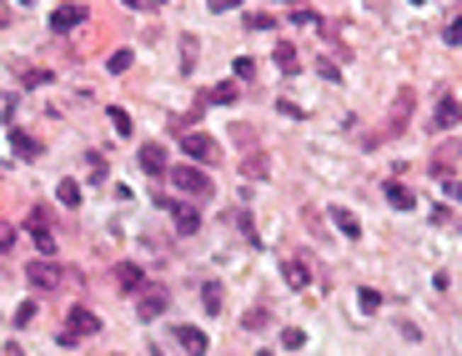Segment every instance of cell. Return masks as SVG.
I'll return each instance as SVG.
<instances>
[{"mask_svg": "<svg viewBox=\"0 0 462 356\" xmlns=\"http://www.w3.org/2000/svg\"><path fill=\"white\" fill-rule=\"evenodd\" d=\"M457 121H462V105H457L452 96H442V101H437V110H432V131H452Z\"/></svg>", "mask_w": 462, "mask_h": 356, "instance_id": "obj_8", "label": "cell"}, {"mask_svg": "<svg viewBox=\"0 0 462 356\" xmlns=\"http://www.w3.org/2000/svg\"><path fill=\"white\" fill-rule=\"evenodd\" d=\"M211 16H226V11H242V0H206Z\"/></svg>", "mask_w": 462, "mask_h": 356, "instance_id": "obj_30", "label": "cell"}, {"mask_svg": "<svg viewBox=\"0 0 462 356\" xmlns=\"http://www.w3.org/2000/svg\"><path fill=\"white\" fill-rule=\"evenodd\" d=\"M412 91H397V101H392V121H387V136H402L407 131V115H412Z\"/></svg>", "mask_w": 462, "mask_h": 356, "instance_id": "obj_5", "label": "cell"}, {"mask_svg": "<svg viewBox=\"0 0 462 356\" xmlns=\"http://www.w3.org/2000/svg\"><path fill=\"white\" fill-rule=\"evenodd\" d=\"M242 176H247V181H261V176H266V161H261V156H247V161H242Z\"/></svg>", "mask_w": 462, "mask_h": 356, "instance_id": "obj_24", "label": "cell"}, {"mask_svg": "<svg viewBox=\"0 0 462 356\" xmlns=\"http://www.w3.org/2000/svg\"><path fill=\"white\" fill-rule=\"evenodd\" d=\"M136 161H141V171H146V176H166V171H171V166H166V146H156V141H146Z\"/></svg>", "mask_w": 462, "mask_h": 356, "instance_id": "obj_7", "label": "cell"}, {"mask_svg": "<svg viewBox=\"0 0 462 356\" xmlns=\"http://www.w3.org/2000/svg\"><path fill=\"white\" fill-rule=\"evenodd\" d=\"M11 146H16V156H26V161H35V151H40V146H35L26 131H16V136H11Z\"/></svg>", "mask_w": 462, "mask_h": 356, "instance_id": "obj_21", "label": "cell"}, {"mask_svg": "<svg viewBox=\"0 0 462 356\" xmlns=\"http://www.w3.org/2000/svg\"><path fill=\"white\" fill-rule=\"evenodd\" d=\"M166 302H171V291H166V286H146V291H141V316H146V321H151V316H161V311H166Z\"/></svg>", "mask_w": 462, "mask_h": 356, "instance_id": "obj_9", "label": "cell"}, {"mask_svg": "<svg viewBox=\"0 0 462 356\" xmlns=\"http://www.w3.org/2000/svg\"><path fill=\"white\" fill-rule=\"evenodd\" d=\"M30 316H35V306H30V302H26V306H16V316H11V321H16V326H26V321H30Z\"/></svg>", "mask_w": 462, "mask_h": 356, "instance_id": "obj_34", "label": "cell"}, {"mask_svg": "<svg viewBox=\"0 0 462 356\" xmlns=\"http://www.w3.org/2000/svg\"><path fill=\"white\" fill-rule=\"evenodd\" d=\"M281 346H286V351H302V346H307V331H302V326H286V331H281Z\"/></svg>", "mask_w": 462, "mask_h": 356, "instance_id": "obj_22", "label": "cell"}, {"mask_svg": "<svg viewBox=\"0 0 462 356\" xmlns=\"http://www.w3.org/2000/svg\"><path fill=\"white\" fill-rule=\"evenodd\" d=\"M0 356H26V351H21V346H6V351H0Z\"/></svg>", "mask_w": 462, "mask_h": 356, "instance_id": "obj_38", "label": "cell"}, {"mask_svg": "<svg viewBox=\"0 0 462 356\" xmlns=\"http://www.w3.org/2000/svg\"><path fill=\"white\" fill-rule=\"evenodd\" d=\"M261 356H266V351H261Z\"/></svg>", "mask_w": 462, "mask_h": 356, "instance_id": "obj_40", "label": "cell"}, {"mask_svg": "<svg viewBox=\"0 0 462 356\" xmlns=\"http://www.w3.org/2000/svg\"><path fill=\"white\" fill-rule=\"evenodd\" d=\"M276 25V16H266V11H252L247 16V30H271Z\"/></svg>", "mask_w": 462, "mask_h": 356, "instance_id": "obj_27", "label": "cell"}, {"mask_svg": "<svg viewBox=\"0 0 462 356\" xmlns=\"http://www.w3.org/2000/svg\"><path fill=\"white\" fill-rule=\"evenodd\" d=\"M106 115H111V126H116V131H121V136H131V115H126L121 105H111Z\"/></svg>", "mask_w": 462, "mask_h": 356, "instance_id": "obj_26", "label": "cell"}, {"mask_svg": "<svg viewBox=\"0 0 462 356\" xmlns=\"http://www.w3.org/2000/svg\"><path fill=\"white\" fill-rule=\"evenodd\" d=\"M55 201L76 211V206H81V186H76V181H61V186H55Z\"/></svg>", "mask_w": 462, "mask_h": 356, "instance_id": "obj_20", "label": "cell"}, {"mask_svg": "<svg viewBox=\"0 0 462 356\" xmlns=\"http://www.w3.org/2000/svg\"><path fill=\"white\" fill-rule=\"evenodd\" d=\"M276 66H281L286 76H302V61H297V45H292V40L276 45Z\"/></svg>", "mask_w": 462, "mask_h": 356, "instance_id": "obj_15", "label": "cell"}, {"mask_svg": "<svg viewBox=\"0 0 462 356\" xmlns=\"http://www.w3.org/2000/svg\"><path fill=\"white\" fill-rule=\"evenodd\" d=\"M286 6H297V0H286Z\"/></svg>", "mask_w": 462, "mask_h": 356, "instance_id": "obj_39", "label": "cell"}, {"mask_svg": "<svg viewBox=\"0 0 462 356\" xmlns=\"http://www.w3.org/2000/svg\"><path fill=\"white\" fill-rule=\"evenodd\" d=\"M171 186L176 191H186V196H211V176L201 171V166H171Z\"/></svg>", "mask_w": 462, "mask_h": 356, "instance_id": "obj_1", "label": "cell"}, {"mask_svg": "<svg viewBox=\"0 0 462 356\" xmlns=\"http://www.w3.org/2000/svg\"><path fill=\"white\" fill-rule=\"evenodd\" d=\"M171 211H176V231H181V236H196V231H201V211H196V206H176V201H171Z\"/></svg>", "mask_w": 462, "mask_h": 356, "instance_id": "obj_14", "label": "cell"}, {"mask_svg": "<svg viewBox=\"0 0 462 356\" xmlns=\"http://www.w3.org/2000/svg\"><path fill=\"white\" fill-rule=\"evenodd\" d=\"M176 341L186 356H206V331L201 326H176Z\"/></svg>", "mask_w": 462, "mask_h": 356, "instance_id": "obj_10", "label": "cell"}, {"mask_svg": "<svg viewBox=\"0 0 462 356\" xmlns=\"http://www.w3.org/2000/svg\"><path fill=\"white\" fill-rule=\"evenodd\" d=\"M45 81H50V71H45V66H35V71H26V76H21V86H45Z\"/></svg>", "mask_w": 462, "mask_h": 356, "instance_id": "obj_31", "label": "cell"}, {"mask_svg": "<svg viewBox=\"0 0 462 356\" xmlns=\"http://www.w3.org/2000/svg\"><path fill=\"white\" fill-rule=\"evenodd\" d=\"M357 306H362L367 316H372V311H382V291H372V286H367V291L357 296Z\"/></svg>", "mask_w": 462, "mask_h": 356, "instance_id": "obj_25", "label": "cell"}, {"mask_svg": "<svg viewBox=\"0 0 462 356\" xmlns=\"http://www.w3.org/2000/svg\"><path fill=\"white\" fill-rule=\"evenodd\" d=\"M447 45H462V21H452V25H447Z\"/></svg>", "mask_w": 462, "mask_h": 356, "instance_id": "obj_36", "label": "cell"}, {"mask_svg": "<svg viewBox=\"0 0 462 356\" xmlns=\"http://www.w3.org/2000/svg\"><path fill=\"white\" fill-rule=\"evenodd\" d=\"M61 276H66V271L55 266V261H30V266H26V281H30V286H40V291H50Z\"/></svg>", "mask_w": 462, "mask_h": 356, "instance_id": "obj_6", "label": "cell"}, {"mask_svg": "<svg viewBox=\"0 0 462 356\" xmlns=\"http://www.w3.org/2000/svg\"><path fill=\"white\" fill-rule=\"evenodd\" d=\"M332 226L346 236V241H357V236H362V221H357L352 211H346V206H332Z\"/></svg>", "mask_w": 462, "mask_h": 356, "instance_id": "obj_11", "label": "cell"}, {"mask_svg": "<svg viewBox=\"0 0 462 356\" xmlns=\"http://www.w3.org/2000/svg\"><path fill=\"white\" fill-rule=\"evenodd\" d=\"M86 171H91V181H106V161H101V156H96V151H91V156H86Z\"/></svg>", "mask_w": 462, "mask_h": 356, "instance_id": "obj_29", "label": "cell"}, {"mask_svg": "<svg viewBox=\"0 0 462 356\" xmlns=\"http://www.w3.org/2000/svg\"><path fill=\"white\" fill-rule=\"evenodd\" d=\"M81 21H86V6H61L50 16V30H76Z\"/></svg>", "mask_w": 462, "mask_h": 356, "instance_id": "obj_13", "label": "cell"}, {"mask_svg": "<svg viewBox=\"0 0 462 356\" xmlns=\"http://www.w3.org/2000/svg\"><path fill=\"white\" fill-rule=\"evenodd\" d=\"M447 196H452V201H462V181H447Z\"/></svg>", "mask_w": 462, "mask_h": 356, "instance_id": "obj_37", "label": "cell"}, {"mask_svg": "<svg viewBox=\"0 0 462 356\" xmlns=\"http://www.w3.org/2000/svg\"><path fill=\"white\" fill-rule=\"evenodd\" d=\"M317 71H322V81H342V71H337V61H322Z\"/></svg>", "mask_w": 462, "mask_h": 356, "instance_id": "obj_33", "label": "cell"}, {"mask_svg": "<svg viewBox=\"0 0 462 356\" xmlns=\"http://www.w3.org/2000/svg\"><path fill=\"white\" fill-rule=\"evenodd\" d=\"M201 306H206V316H221V281L201 286Z\"/></svg>", "mask_w": 462, "mask_h": 356, "instance_id": "obj_18", "label": "cell"}, {"mask_svg": "<svg viewBox=\"0 0 462 356\" xmlns=\"http://www.w3.org/2000/svg\"><path fill=\"white\" fill-rule=\"evenodd\" d=\"M181 146H186V156H191L196 166H216V161H221V146H216L211 136H201V131H186Z\"/></svg>", "mask_w": 462, "mask_h": 356, "instance_id": "obj_3", "label": "cell"}, {"mask_svg": "<svg viewBox=\"0 0 462 356\" xmlns=\"http://www.w3.org/2000/svg\"><path fill=\"white\" fill-rule=\"evenodd\" d=\"M281 276H286V286H297V291H302V286L312 281V266L297 261V256H286V261H281Z\"/></svg>", "mask_w": 462, "mask_h": 356, "instance_id": "obj_12", "label": "cell"}, {"mask_svg": "<svg viewBox=\"0 0 462 356\" xmlns=\"http://www.w3.org/2000/svg\"><path fill=\"white\" fill-rule=\"evenodd\" d=\"M231 71H237V76H252V71H257V61H252V55H237V66H231Z\"/></svg>", "mask_w": 462, "mask_h": 356, "instance_id": "obj_32", "label": "cell"}, {"mask_svg": "<svg viewBox=\"0 0 462 356\" xmlns=\"http://www.w3.org/2000/svg\"><path fill=\"white\" fill-rule=\"evenodd\" d=\"M141 266H131V261H121V266H116V286H121V291H141Z\"/></svg>", "mask_w": 462, "mask_h": 356, "instance_id": "obj_16", "label": "cell"}, {"mask_svg": "<svg viewBox=\"0 0 462 356\" xmlns=\"http://www.w3.org/2000/svg\"><path fill=\"white\" fill-rule=\"evenodd\" d=\"M387 206H392V211H412L417 201H412V191H407V186H397V181H392V186H387Z\"/></svg>", "mask_w": 462, "mask_h": 356, "instance_id": "obj_17", "label": "cell"}, {"mask_svg": "<svg viewBox=\"0 0 462 356\" xmlns=\"http://www.w3.org/2000/svg\"><path fill=\"white\" fill-rule=\"evenodd\" d=\"M96 331H101V316H96L91 306H76V311H71V321H66V331H61V346H76V341L96 336Z\"/></svg>", "mask_w": 462, "mask_h": 356, "instance_id": "obj_2", "label": "cell"}, {"mask_svg": "<svg viewBox=\"0 0 462 356\" xmlns=\"http://www.w3.org/2000/svg\"><path fill=\"white\" fill-rule=\"evenodd\" d=\"M30 241H35V251H40L45 261L55 256V231H50V221H45V211H40V206L30 211Z\"/></svg>", "mask_w": 462, "mask_h": 356, "instance_id": "obj_4", "label": "cell"}, {"mask_svg": "<svg viewBox=\"0 0 462 356\" xmlns=\"http://www.w3.org/2000/svg\"><path fill=\"white\" fill-rule=\"evenodd\" d=\"M457 156H462V151H457V146H452V141H447V146H442V151H437V161H432V171H437V176H447V171H452V166H457Z\"/></svg>", "mask_w": 462, "mask_h": 356, "instance_id": "obj_19", "label": "cell"}, {"mask_svg": "<svg viewBox=\"0 0 462 356\" xmlns=\"http://www.w3.org/2000/svg\"><path fill=\"white\" fill-rule=\"evenodd\" d=\"M211 101H216V105H231V101H237V86H231V81H221V86L211 91Z\"/></svg>", "mask_w": 462, "mask_h": 356, "instance_id": "obj_28", "label": "cell"}, {"mask_svg": "<svg viewBox=\"0 0 462 356\" xmlns=\"http://www.w3.org/2000/svg\"><path fill=\"white\" fill-rule=\"evenodd\" d=\"M247 326H252V331H261V326H266V311H261V306H257V311H247Z\"/></svg>", "mask_w": 462, "mask_h": 356, "instance_id": "obj_35", "label": "cell"}, {"mask_svg": "<svg viewBox=\"0 0 462 356\" xmlns=\"http://www.w3.org/2000/svg\"><path fill=\"white\" fill-rule=\"evenodd\" d=\"M131 61H136V55H131V50H116V55H111V61H106V71H111V76H121V71H131Z\"/></svg>", "mask_w": 462, "mask_h": 356, "instance_id": "obj_23", "label": "cell"}]
</instances>
